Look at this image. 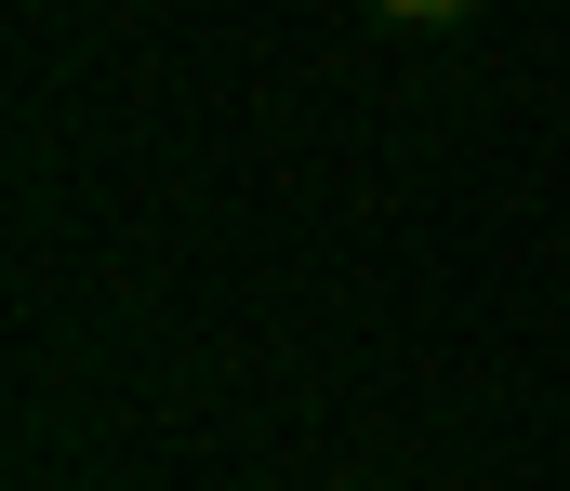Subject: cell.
<instances>
[{
	"label": "cell",
	"instance_id": "cell-1",
	"mask_svg": "<svg viewBox=\"0 0 570 491\" xmlns=\"http://www.w3.org/2000/svg\"><path fill=\"white\" fill-rule=\"evenodd\" d=\"M372 27H399V40H451V27H478V0H372Z\"/></svg>",
	"mask_w": 570,
	"mask_h": 491
},
{
	"label": "cell",
	"instance_id": "cell-2",
	"mask_svg": "<svg viewBox=\"0 0 570 491\" xmlns=\"http://www.w3.org/2000/svg\"><path fill=\"white\" fill-rule=\"evenodd\" d=\"M332 491H358V479H332Z\"/></svg>",
	"mask_w": 570,
	"mask_h": 491
}]
</instances>
